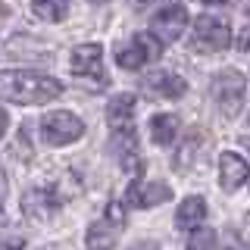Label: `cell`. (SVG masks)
<instances>
[{
  "label": "cell",
  "instance_id": "1",
  "mask_svg": "<svg viewBox=\"0 0 250 250\" xmlns=\"http://www.w3.org/2000/svg\"><path fill=\"white\" fill-rule=\"evenodd\" d=\"M62 94V84L53 75H41V72H25V69H16V72H0V97L13 100L22 106H41L50 104Z\"/></svg>",
  "mask_w": 250,
  "mask_h": 250
},
{
  "label": "cell",
  "instance_id": "2",
  "mask_svg": "<svg viewBox=\"0 0 250 250\" xmlns=\"http://www.w3.org/2000/svg\"><path fill=\"white\" fill-rule=\"evenodd\" d=\"M125 229V207L122 203H109L104 219H97V222L88 229V238H84V244L88 250H113L119 244V234Z\"/></svg>",
  "mask_w": 250,
  "mask_h": 250
},
{
  "label": "cell",
  "instance_id": "3",
  "mask_svg": "<svg viewBox=\"0 0 250 250\" xmlns=\"http://www.w3.org/2000/svg\"><path fill=\"white\" fill-rule=\"evenodd\" d=\"M244 88H247L244 75L234 72V69H225V72H219L213 78V88H209V94H213L216 106L222 109V116H229V119H231V116L241 113V104H244Z\"/></svg>",
  "mask_w": 250,
  "mask_h": 250
},
{
  "label": "cell",
  "instance_id": "4",
  "mask_svg": "<svg viewBox=\"0 0 250 250\" xmlns=\"http://www.w3.org/2000/svg\"><path fill=\"white\" fill-rule=\"evenodd\" d=\"M72 72L88 82L91 88H104L106 75H104V47L100 44H78L72 50Z\"/></svg>",
  "mask_w": 250,
  "mask_h": 250
},
{
  "label": "cell",
  "instance_id": "5",
  "mask_svg": "<svg viewBox=\"0 0 250 250\" xmlns=\"http://www.w3.org/2000/svg\"><path fill=\"white\" fill-rule=\"evenodd\" d=\"M41 131H44L47 144H53V147H66V144H72V141H78V138L84 135V122L78 119L75 113H66V109H60V113L44 116Z\"/></svg>",
  "mask_w": 250,
  "mask_h": 250
},
{
  "label": "cell",
  "instance_id": "6",
  "mask_svg": "<svg viewBox=\"0 0 250 250\" xmlns=\"http://www.w3.org/2000/svg\"><path fill=\"white\" fill-rule=\"evenodd\" d=\"M160 53H163V47H160V38L156 35H138V38H131L128 44H122L119 50H116V62H119L122 69H128V72H135L147 60H156Z\"/></svg>",
  "mask_w": 250,
  "mask_h": 250
},
{
  "label": "cell",
  "instance_id": "7",
  "mask_svg": "<svg viewBox=\"0 0 250 250\" xmlns=\"http://www.w3.org/2000/svg\"><path fill=\"white\" fill-rule=\"evenodd\" d=\"M194 44L203 50H225L231 44V28L219 16H200L194 22Z\"/></svg>",
  "mask_w": 250,
  "mask_h": 250
},
{
  "label": "cell",
  "instance_id": "8",
  "mask_svg": "<svg viewBox=\"0 0 250 250\" xmlns=\"http://www.w3.org/2000/svg\"><path fill=\"white\" fill-rule=\"evenodd\" d=\"M185 25H188V10H185L182 3H172V6H163V10L153 16L150 31L160 38L163 44H172V41H178V38H182Z\"/></svg>",
  "mask_w": 250,
  "mask_h": 250
},
{
  "label": "cell",
  "instance_id": "9",
  "mask_svg": "<svg viewBox=\"0 0 250 250\" xmlns=\"http://www.w3.org/2000/svg\"><path fill=\"white\" fill-rule=\"evenodd\" d=\"M172 197V188L166 182H131V188L125 191V200L131 207H156V203H166Z\"/></svg>",
  "mask_w": 250,
  "mask_h": 250
},
{
  "label": "cell",
  "instance_id": "10",
  "mask_svg": "<svg viewBox=\"0 0 250 250\" xmlns=\"http://www.w3.org/2000/svg\"><path fill=\"white\" fill-rule=\"evenodd\" d=\"M144 88L150 91V97H163V100H178L188 91V82L182 75L169 72V69H156V72L147 75Z\"/></svg>",
  "mask_w": 250,
  "mask_h": 250
},
{
  "label": "cell",
  "instance_id": "11",
  "mask_svg": "<svg viewBox=\"0 0 250 250\" xmlns=\"http://www.w3.org/2000/svg\"><path fill=\"white\" fill-rule=\"evenodd\" d=\"M247 175H250V166L241 153L225 150L219 156V185H222L225 191H238V188L247 182Z\"/></svg>",
  "mask_w": 250,
  "mask_h": 250
},
{
  "label": "cell",
  "instance_id": "12",
  "mask_svg": "<svg viewBox=\"0 0 250 250\" xmlns=\"http://www.w3.org/2000/svg\"><path fill=\"white\" fill-rule=\"evenodd\" d=\"M22 213H25L31 222H47L53 213H57V197L44 188H35L22 197Z\"/></svg>",
  "mask_w": 250,
  "mask_h": 250
},
{
  "label": "cell",
  "instance_id": "13",
  "mask_svg": "<svg viewBox=\"0 0 250 250\" xmlns=\"http://www.w3.org/2000/svg\"><path fill=\"white\" fill-rule=\"evenodd\" d=\"M113 150L122 160V166L128 169L131 175H138V172H141V160H138V147H135V131H131V128H116Z\"/></svg>",
  "mask_w": 250,
  "mask_h": 250
},
{
  "label": "cell",
  "instance_id": "14",
  "mask_svg": "<svg viewBox=\"0 0 250 250\" xmlns=\"http://www.w3.org/2000/svg\"><path fill=\"white\" fill-rule=\"evenodd\" d=\"M203 219H207V200L194 194V197L182 200V207H178V213H175V225L178 229H197Z\"/></svg>",
  "mask_w": 250,
  "mask_h": 250
},
{
  "label": "cell",
  "instance_id": "15",
  "mask_svg": "<svg viewBox=\"0 0 250 250\" xmlns=\"http://www.w3.org/2000/svg\"><path fill=\"white\" fill-rule=\"evenodd\" d=\"M131 113H135V94H119L106 104V122L113 128H128Z\"/></svg>",
  "mask_w": 250,
  "mask_h": 250
},
{
  "label": "cell",
  "instance_id": "16",
  "mask_svg": "<svg viewBox=\"0 0 250 250\" xmlns=\"http://www.w3.org/2000/svg\"><path fill=\"white\" fill-rule=\"evenodd\" d=\"M175 131H178V116H172V113H160V116H153L150 119V138L156 141V144H172L175 141Z\"/></svg>",
  "mask_w": 250,
  "mask_h": 250
},
{
  "label": "cell",
  "instance_id": "17",
  "mask_svg": "<svg viewBox=\"0 0 250 250\" xmlns=\"http://www.w3.org/2000/svg\"><path fill=\"white\" fill-rule=\"evenodd\" d=\"M31 10L44 22H62L69 13V0H31Z\"/></svg>",
  "mask_w": 250,
  "mask_h": 250
},
{
  "label": "cell",
  "instance_id": "18",
  "mask_svg": "<svg viewBox=\"0 0 250 250\" xmlns=\"http://www.w3.org/2000/svg\"><path fill=\"white\" fill-rule=\"evenodd\" d=\"M200 144H203V135L200 131H191V135L185 138V144L178 147V153H175V169L178 172H188L194 166V156L200 153Z\"/></svg>",
  "mask_w": 250,
  "mask_h": 250
},
{
  "label": "cell",
  "instance_id": "19",
  "mask_svg": "<svg viewBox=\"0 0 250 250\" xmlns=\"http://www.w3.org/2000/svg\"><path fill=\"white\" fill-rule=\"evenodd\" d=\"M31 44V38H22V35H16L10 38V57L16 60H38V62H44V60H50V53L44 50V47H28Z\"/></svg>",
  "mask_w": 250,
  "mask_h": 250
},
{
  "label": "cell",
  "instance_id": "20",
  "mask_svg": "<svg viewBox=\"0 0 250 250\" xmlns=\"http://www.w3.org/2000/svg\"><path fill=\"white\" fill-rule=\"evenodd\" d=\"M216 241H219V231L213 229H197L188 241V250H216Z\"/></svg>",
  "mask_w": 250,
  "mask_h": 250
},
{
  "label": "cell",
  "instance_id": "21",
  "mask_svg": "<svg viewBox=\"0 0 250 250\" xmlns=\"http://www.w3.org/2000/svg\"><path fill=\"white\" fill-rule=\"evenodd\" d=\"M216 250H250V247H247V244H244V241H241L234 231H225V234H219Z\"/></svg>",
  "mask_w": 250,
  "mask_h": 250
},
{
  "label": "cell",
  "instance_id": "22",
  "mask_svg": "<svg viewBox=\"0 0 250 250\" xmlns=\"http://www.w3.org/2000/svg\"><path fill=\"white\" fill-rule=\"evenodd\" d=\"M0 250H25V241L16 238V234H10V238L0 241Z\"/></svg>",
  "mask_w": 250,
  "mask_h": 250
},
{
  "label": "cell",
  "instance_id": "23",
  "mask_svg": "<svg viewBox=\"0 0 250 250\" xmlns=\"http://www.w3.org/2000/svg\"><path fill=\"white\" fill-rule=\"evenodd\" d=\"M238 47H241V50H247V53H250V25H247V28H244V31L238 35Z\"/></svg>",
  "mask_w": 250,
  "mask_h": 250
},
{
  "label": "cell",
  "instance_id": "24",
  "mask_svg": "<svg viewBox=\"0 0 250 250\" xmlns=\"http://www.w3.org/2000/svg\"><path fill=\"white\" fill-rule=\"evenodd\" d=\"M3 200H6V175L0 172V207H3Z\"/></svg>",
  "mask_w": 250,
  "mask_h": 250
},
{
  "label": "cell",
  "instance_id": "25",
  "mask_svg": "<svg viewBox=\"0 0 250 250\" xmlns=\"http://www.w3.org/2000/svg\"><path fill=\"white\" fill-rule=\"evenodd\" d=\"M6 125H10V116L0 109V138H3V131H6Z\"/></svg>",
  "mask_w": 250,
  "mask_h": 250
},
{
  "label": "cell",
  "instance_id": "26",
  "mask_svg": "<svg viewBox=\"0 0 250 250\" xmlns=\"http://www.w3.org/2000/svg\"><path fill=\"white\" fill-rule=\"evenodd\" d=\"M131 250H156V244H153V241H141V244H135Z\"/></svg>",
  "mask_w": 250,
  "mask_h": 250
},
{
  "label": "cell",
  "instance_id": "27",
  "mask_svg": "<svg viewBox=\"0 0 250 250\" xmlns=\"http://www.w3.org/2000/svg\"><path fill=\"white\" fill-rule=\"evenodd\" d=\"M135 6H153V3H160V0H131Z\"/></svg>",
  "mask_w": 250,
  "mask_h": 250
},
{
  "label": "cell",
  "instance_id": "28",
  "mask_svg": "<svg viewBox=\"0 0 250 250\" xmlns=\"http://www.w3.org/2000/svg\"><path fill=\"white\" fill-rule=\"evenodd\" d=\"M241 144H244V147H247V150H250V138H241Z\"/></svg>",
  "mask_w": 250,
  "mask_h": 250
},
{
  "label": "cell",
  "instance_id": "29",
  "mask_svg": "<svg viewBox=\"0 0 250 250\" xmlns=\"http://www.w3.org/2000/svg\"><path fill=\"white\" fill-rule=\"evenodd\" d=\"M203 3H225V0H203Z\"/></svg>",
  "mask_w": 250,
  "mask_h": 250
},
{
  "label": "cell",
  "instance_id": "30",
  "mask_svg": "<svg viewBox=\"0 0 250 250\" xmlns=\"http://www.w3.org/2000/svg\"><path fill=\"white\" fill-rule=\"evenodd\" d=\"M91 3H109V0H91Z\"/></svg>",
  "mask_w": 250,
  "mask_h": 250
},
{
  "label": "cell",
  "instance_id": "31",
  "mask_svg": "<svg viewBox=\"0 0 250 250\" xmlns=\"http://www.w3.org/2000/svg\"><path fill=\"white\" fill-rule=\"evenodd\" d=\"M247 19H250V3H247Z\"/></svg>",
  "mask_w": 250,
  "mask_h": 250
},
{
  "label": "cell",
  "instance_id": "32",
  "mask_svg": "<svg viewBox=\"0 0 250 250\" xmlns=\"http://www.w3.org/2000/svg\"><path fill=\"white\" fill-rule=\"evenodd\" d=\"M247 122H250V119H247Z\"/></svg>",
  "mask_w": 250,
  "mask_h": 250
}]
</instances>
